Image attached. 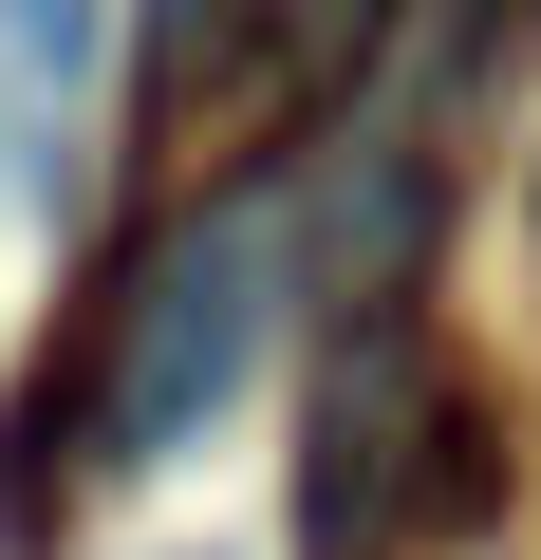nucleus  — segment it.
<instances>
[{
  "label": "nucleus",
  "mask_w": 541,
  "mask_h": 560,
  "mask_svg": "<svg viewBox=\"0 0 541 560\" xmlns=\"http://www.w3.org/2000/svg\"><path fill=\"white\" fill-rule=\"evenodd\" d=\"M261 318H281V206L224 187L187 206L131 280H113V374H94V467H168L243 374H261Z\"/></svg>",
  "instance_id": "f257e3e1"
},
{
  "label": "nucleus",
  "mask_w": 541,
  "mask_h": 560,
  "mask_svg": "<svg viewBox=\"0 0 541 560\" xmlns=\"http://www.w3.org/2000/svg\"><path fill=\"white\" fill-rule=\"evenodd\" d=\"M430 448H448L430 355L392 318H355L318 374V430H299V560H392V504H430Z\"/></svg>",
  "instance_id": "f03ea898"
},
{
  "label": "nucleus",
  "mask_w": 541,
  "mask_h": 560,
  "mask_svg": "<svg viewBox=\"0 0 541 560\" xmlns=\"http://www.w3.org/2000/svg\"><path fill=\"white\" fill-rule=\"evenodd\" d=\"M261 20H281V94L337 113V94L374 75V38H392V0H261Z\"/></svg>",
  "instance_id": "7ed1b4c3"
},
{
  "label": "nucleus",
  "mask_w": 541,
  "mask_h": 560,
  "mask_svg": "<svg viewBox=\"0 0 541 560\" xmlns=\"http://www.w3.org/2000/svg\"><path fill=\"white\" fill-rule=\"evenodd\" d=\"M243 20H261V0H150V94H187V75H205Z\"/></svg>",
  "instance_id": "20e7f679"
},
{
  "label": "nucleus",
  "mask_w": 541,
  "mask_h": 560,
  "mask_svg": "<svg viewBox=\"0 0 541 560\" xmlns=\"http://www.w3.org/2000/svg\"><path fill=\"white\" fill-rule=\"evenodd\" d=\"M0 38H20V75H75L94 57V0H0Z\"/></svg>",
  "instance_id": "39448f33"
},
{
  "label": "nucleus",
  "mask_w": 541,
  "mask_h": 560,
  "mask_svg": "<svg viewBox=\"0 0 541 560\" xmlns=\"http://www.w3.org/2000/svg\"><path fill=\"white\" fill-rule=\"evenodd\" d=\"M522 224H541V187H522Z\"/></svg>",
  "instance_id": "423d86ee"
}]
</instances>
